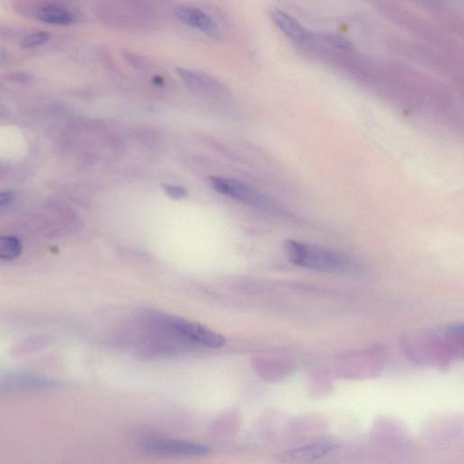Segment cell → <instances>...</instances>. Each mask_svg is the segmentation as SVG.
<instances>
[{"mask_svg":"<svg viewBox=\"0 0 464 464\" xmlns=\"http://www.w3.org/2000/svg\"><path fill=\"white\" fill-rule=\"evenodd\" d=\"M285 250L292 263L308 270L333 272L343 270L349 264L343 253L295 239L285 242Z\"/></svg>","mask_w":464,"mask_h":464,"instance_id":"obj_1","label":"cell"},{"mask_svg":"<svg viewBox=\"0 0 464 464\" xmlns=\"http://www.w3.org/2000/svg\"><path fill=\"white\" fill-rule=\"evenodd\" d=\"M154 319L187 340L204 346L220 349L225 344V338L223 335L200 324L163 314L156 315Z\"/></svg>","mask_w":464,"mask_h":464,"instance_id":"obj_2","label":"cell"},{"mask_svg":"<svg viewBox=\"0 0 464 464\" xmlns=\"http://www.w3.org/2000/svg\"><path fill=\"white\" fill-rule=\"evenodd\" d=\"M211 185L213 189L220 194L232 197L252 208L266 212L275 211V207L271 201H268V198L238 180L227 179V178L212 177Z\"/></svg>","mask_w":464,"mask_h":464,"instance_id":"obj_3","label":"cell"},{"mask_svg":"<svg viewBox=\"0 0 464 464\" xmlns=\"http://www.w3.org/2000/svg\"><path fill=\"white\" fill-rule=\"evenodd\" d=\"M174 14L179 21L189 28L196 29L201 33L205 34L206 36L217 37L220 34L215 20L200 8L183 6V7L177 8Z\"/></svg>","mask_w":464,"mask_h":464,"instance_id":"obj_4","label":"cell"},{"mask_svg":"<svg viewBox=\"0 0 464 464\" xmlns=\"http://www.w3.org/2000/svg\"><path fill=\"white\" fill-rule=\"evenodd\" d=\"M177 74L188 89L199 95L217 96L223 91V86L219 82L203 73L187 68H177Z\"/></svg>","mask_w":464,"mask_h":464,"instance_id":"obj_5","label":"cell"},{"mask_svg":"<svg viewBox=\"0 0 464 464\" xmlns=\"http://www.w3.org/2000/svg\"><path fill=\"white\" fill-rule=\"evenodd\" d=\"M149 451L162 454L203 455L209 448L199 443L179 440H154L146 445Z\"/></svg>","mask_w":464,"mask_h":464,"instance_id":"obj_6","label":"cell"},{"mask_svg":"<svg viewBox=\"0 0 464 464\" xmlns=\"http://www.w3.org/2000/svg\"><path fill=\"white\" fill-rule=\"evenodd\" d=\"M270 17L274 24L288 39L300 44L308 42L311 39L310 32L306 30V28L302 27L300 23L290 15L275 8V10L271 11Z\"/></svg>","mask_w":464,"mask_h":464,"instance_id":"obj_7","label":"cell"},{"mask_svg":"<svg viewBox=\"0 0 464 464\" xmlns=\"http://www.w3.org/2000/svg\"><path fill=\"white\" fill-rule=\"evenodd\" d=\"M335 446L331 443H317L313 445L292 449L279 455V459L284 463H308L319 459L324 455L334 450Z\"/></svg>","mask_w":464,"mask_h":464,"instance_id":"obj_8","label":"cell"},{"mask_svg":"<svg viewBox=\"0 0 464 464\" xmlns=\"http://www.w3.org/2000/svg\"><path fill=\"white\" fill-rule=\"evenodd\" d=\"M37 17L41 21L48 24L66 26L73 22L72 15L65 8L57 6H46L40 8Z\"/></svg>","mask_w":464,"mask_h":464,"instance_id":"obj_9","label":"cell"},{"mask_svg":"<svg viewBox=\"0 0 464 464\" xmlns=\"http://www.w3.org/2000/svg\"><path fill=\"white\" fill-rule=\"evenodd\" d=\"M21 243L17 238L0 237V259L12 261L21 254Z\"/></svg>","mask_w":464,"mask_h":464,"instance_id":"obj_10","label":"cell"},{"mask_svg":"<svg viewBox=\"0 0 464 464\" xmlns=\"http://www.w3.org/2000/svg\"><path fill=\"white\" fill-rule=\"evenodd\" d=\"M326 42L335 48L342 49V50L350 51L353 49V44L346 37L338 36V35L326 34L324 37Z\"/></svg>","mask_w":464,"mask_h":464,"instance_id":"obj_11","label":"cell"},{"mask_svg":"<svg viewBox=\"0 0 464 464\" xmlns=\"http://www.w3.org/2000/svg\"><path fill=\"white\" fill-rule=\"evenodd\" d=\"M48 39V34L45 33V32H37V33L28 35V37H26L24 40L22 41V46L27 48H35V46L46 43Z\"/></svg>","mask_w":464,"mask_h":464,"instance_id":"obj_12","label":"cell"},{"mask_svg":"<svg viewBox=\"0 0 464 464\" xmlns=\"http://www.w3.org/2000/svg\"><path fill=\"white\" fill-rule=\"evenodd\" d=\"M163 189H165L166 194L174 200L185 199L188 196V191L185 187L176 185H163Z\"/></svg>","mask_w":464,"mask_h":464,"instance_id":"obj_13","label":"cell"},{"mask_svg":"<svg viewBox=\"0 0 464 464\" xmlns=\"http://www.w3.org/2000/svg\"><path fill=\"white\" fill-rule=\"evenodd\" d=\"M15 201V195L12 192H0V207H7L11 205Z\"/></svg>","mask_w":464,"mask_h":464,"instance_id":"obj_14","label":"cell"}]
</instances>
